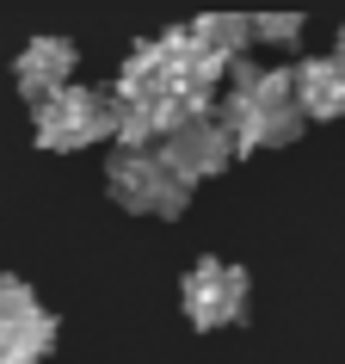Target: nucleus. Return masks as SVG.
Masks as SVG:
<instances>
[{
	"mask_svg": "<svg viewBox=\"0 0 345 364\" xmlns=\"http://www.w3.org/2000/svg\"><path fill=\"white\" fill-rule=\"evenodd\" d=\"M296 105H302V117H345V62L308 56L296 68Z\"/></svg>",
	"mask_w": 345,
	"mask_h": 364,
	"instance_id": "423d86ee",
	"label": "nucleus"
},
{
	"mask_svg": "<svg viewBox=\"0 0 345 364\" xmlns=\"http://www.w3.org/2000/svg\"><path fill=\"white\" fill-rule=\"evenodd\" d=\"M253 38L296 43V38H302V19H296V13H265V19H253Z\"/></svg>",
	"mask_w": 345,
	"mask_h": 364,
	"instance_id": "6e6552de",
	"label": "nucleus"
},
{
	"mask_svg": "<svg viewBox=\"0 0 345 364\" xmlns=\"http://www.w3.org/2000/svg\"><path fill=\"white\" fill-rule=\"evenodd\" d=\"M75 43L68 38H31L19 50V62H13V80H19V93L31 99V105H50V99L56 93H68V87H75Z\"/></svg>",
	"mask_w": 345,
	"mask_h": 364,
	"instance_id": "39448f33",
	"label": "nucleus"
},
{
	"mask_svg": "<svg viewBox=\"0 0 345 364\" xmlns=\"http://www.w3.org/2000/svg\"><path fill=\"white\" fill-rule=\"evenodd\" d=\"M117 136V105L111 93H93V87H68L50 105H38V149H87V142H105Z\"/></svg>",
	"mask_w": 345,
	"mask_h": 364,
	"instance_id": "f257e3e1",
	"label": "nucleus"
},
{
	"mask_svg": "<svg viewBox=\"0 0 345 364\" xmlns=\"http://www.w3.org/2000/svg\"><path fill=\"white\" fill-rule=\"evenodd\" d=\"M197 38L210 43L216 56H229V62H247L241 50H247V38H253V19H234V13H204V19L192 25Z\"/></svg>",
	"mask_w": 345,
	"mask_h": 364,
	"instance_id": "0eeeda50",
	"label": "nucleus"
},
{
	"mask_svg": "<svg viewBox=\"0 0 345 364\" xmlns=\"http://www.w3.org/2000/svg\"><path fill=\"white\" fill-rule=\"evenodd\" d=\"M229 154H241L234 149V136L222 130V117H197V124H185L179 136H167L160 142V161H167V173H179L185 186H197V179H210V173H222L229 167Z\"/></svg>",
	"mask_w": 345,
	"mask_h": 364,
	"instance_id": "20e7f679",
	"label": "nucleus"
},
{
	"mask_svg": "<svg viewBox=\"0 0 345 364\" xmlns=\"http://www.w3.org/2000/svg\"><path fill=\"white\" fill-rule=\"evenodd\" d=\"M339 62H345V31H339Z\"/></svg>",
	"mask_w": 345,
	"mask_h": 364,
	"instance_id": "1a4fd4ad",
	"label": "nucleus"
},
{
	"mask_svg": "<svg viewBox=\"0 0 345 364\" xmlns=\"http://www.w3.org/2000/svg\"><path fill=\"white\" fill-rule=\"evenodd\" d=\"M105 186H111V198L124 210H142V216H179L185 198H192V186H185L179 173H167L160 154H124V149L111 154Z\"/></svg>",
	"mask_w": 345,
	"mask_h": 364,
	"instance_id": "f03ea898",
	"label": "nucleus"
},
{
	"mask_svg": "<svg viewBox=\"0 0 345 364\" xmlns=\"http://www.w3.org/2000/svg\"><path fill=\"white\" fill-rule=\"evenodd\" d=\"M247 315V272L229 266V259H197L192 272H185V321L204 327V333H216V327H229Z\"/></svg>",
	"mask_w": 345,
	"mask_h": 364,
	"instance_id": "7ed1b4c3",
	"label": "nucleus"
}]
</instances>
